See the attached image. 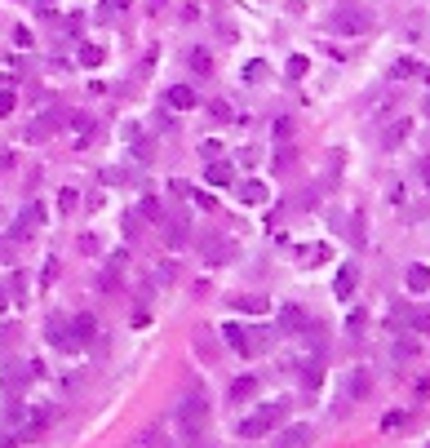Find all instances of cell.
Wrapping results in <instances>:
<instances>
[{"mask_svg": "<svg viewBox=\"0 0 430 448\" xmlns=\"http://www.w3.org/2000/svg\"><path fill=\"white\" fill-rule=\"evenodd\" d=\"M284 413H288V399H270V404H262L253 417L240 422V435H244V440H262L266 431H275V426L284 422Z\"/></svg>", "mask_w": 430, "mask_h": 448, "instance_id": "1", "label": "cell"}, {"mask_svg": "<svg viewBox=\"0 0 430 448\" xmlns=\"http://www.w3.org/2000/svg\"><path fill=\"white\" fill-rule=\"evenodd\" d=\"M204 422H209V399H204L200 390H191V395L182 399V408H177V426H182L186 440H195V435L204 431Z\"/></svg>", "mask_w": 430, "mask_h": 448, "instance_id": "2", "label": "cell"}, {"mask_svg": "<svg viewBox=\"0 0 430 448\" xmlns=\"http://www.w3.org/2000/svg\"><path fill=\"white\" fill-rule=\"evenodd\" d=\"M368 23H372V18L364 14V9H338V14L329 18V32H338V36H359V32H368Z\"/></svg>", "mask_w": 430, "mask_h": 448, "instance_id": "3", "label": "cell"}, {"mask_svg": "<svg viewBox=\"0 0 430 448\" xmlns=\"http://www.w3.org/2000/svg\"><path fill=\"white\" fill-rule=\"evenodd\" d=\"M355 284H359V266H355V262H342L338 279H333V293H338V297H351Z\"/></svg>", "mask_w": 430, "mask_h": 448, "instance_id": "4", "label": "cell"}, {"mask_svg": "<svg viewBox=\"0 0 430 448\" xmlns=\"http://www.w3.org/2000/svg\"><path fill=\"white\" fill-rule=\"evenodd\" d=\"M40 222H45V209H40V204H27L23 218H18V227H14V236H18V240H27L36 227H40Z\"/></svg>", "mask_w": 430, "mask_h": 448, "instance_id": "5", "label": "cell"}, {"mask_svg": "<svg viewBox=\"0 0 430 448\" xmlns=\"http://www.w3.org/2000/svg\"><path fill=\"white\" fill-rule=\"evenodd\" d=\"M275 448H311V426H288V431H279Z\"/></svg>", "mask_w": 430, "mask_h": 448, "instance_id": "6", "label": "cell"}, {"mask_svg": "<svg viewBox=\"0 0 430 448\" xmlns=\"http://www.w3.org/2000/svg\"><path fill=\"white\" fill-rule=\"evenodd\" d=\"M71 333H76V342L85 347V342H93V338H98V320H93L89 311H80L76 320H71Z\"/></svg>", "mask_w": 430, "mask_h": 448, "instance_id": "7", "label": "cell"}, {"mask_svg": "<svg viewBox=\"0 0 430 448\" xmlns=\"http://www.w3.org/2000/svg\"><path fill=\"white\" fill-rule=\"evenodd\" d=\"M204 178H209V186H231V178H236V169H231L227 160H213L209 169H204Z\"/></svg>", "mask_w": 430, "mask_h": 448, "instance_id": "8", "label": "cell"}, {"mask_svg": "<svg viewBox=\"0 0 430 448\" xmlns=\"http://www.w3.org/2000/svg\"><path fill=\"white\" fill-rule=\"evenodd\" d=\"M404 284H408V293H426L430 288V266H408V275H404Z\"/></svg>", "mask_w": 430, "mask_h": 448, "instance_id": "9", "label": "cell"}, {"mask_svg": "<svg viewBox=\"0 0 430 448\" xmlns=\"http://www.w3.org/2000/svg\"><path fill=\"white\" fill-rule=\"evenodd\" d=\"M320 377H324V360H302V386L315 390V386H320Z\"/></svg>", "mask_w": 430, "mask_h": 448, "instance_id": "10", "label": "cell"}, {"mask_svg": "<svg viewBox=\"0 0 430 448\" xmlns=\"http://www.w3.org/2000/svg\"><path fill=\"white\" fill-rule=\"evenodd\" d=\"M169 107H177V111L195 107V89H186V85H173V89H169Z\"/></svg>", "mask_w": 430, "mask_h": 448, "instance_id": "11", "label": "cell"}, {"mask_svg": "<svg viewBox=\"0 0 430 448\" xmlns=\"http://www.w3.org/2000/svg\"><path fill=\"white\" fill-rule=\"evenodd\" d=\"M240 200L244 204H266V186L262 182H240Z\"/></svg>", "mask_w": 430, "mask_h": 448, "instance_id": "12", "label": "cell"}, {"mask_svg": "<svg viewBox=\"0 0 430 448\" xmlns=\"http://www.w3.org/2000/svg\"><path fill=\"white\" fill-rule=\"evenodd\" d=\"M67 329H71V324H67V320H49V342H53V347H62V351H67V347H71V338H67Z\"/></svg>", "mask_w": 430, "mask_h": 448, "instance_id": "13", "label": "cell"}, {"mask_svg": "<svg viewBox=\"0 0 430 448\" xmlns=\"http://www.w3.org/2000/svg\"><path fill=\"white\" fill-rule=\"evenodd\" d=\"M249 395H257V377H236L231 382V399H249Z\"/></svg>", "mask_w": 430, "mask_h": 448, "instance_id": "14", "label": "cell"}, {"mask_svg": "<svg viewBox=\"0 0 430 448\" xmlns=\"http://www.w3.org/2000/svg\"><path fill=\"white\" fill-rule=\"evenodd\" d=\"M279 320H284L288 333H302V329H306V315L297 311V306H284V315H279Z\"/></svg>", "mask_w": 430, "mask_h": 448, "instance_id": "15", "label": "cell"}, {"mask_svg": "<svg viewBox=\"0 0 430 448\" xmlns=\"http://www.w3.org/2000/svg\"><path fill=\"white\" fill-rule=\"evenodd\" d=\"M222 333H227V342L240 351V356H249V338H244V329H240V324H227Z\"/></svg>", "mask_w": 430, "mask_h": 448, "instance_id": "16", "label": "cell"}, {"mask_svg": "<svg viewBox=\"0 0 430 448\" xmlns=\"http://www.w3.org/2000/svg\"><path fill=\"white\" fill-rule=\"evenodd\" d=\"M236 306H240V311H253V315H266L270 311L266 297H236Z\"/></svg>", "mask_w": 430, "mask_h": 448, "instance_id": "17", "label": "cell"}, {"mask_svg": "<svg viewBox=\"0 0 430 448\" xmlns=\"http://www.w3.org/2000/svg\"><path fill=\"white\" fill-rule=\"evenodd\" d=\"M53 134V116H36V125L27 129V138H49Z\"/></svg>", "mask_w": 430, "mask_h": 448, "instance_id": "18", "label": "cell"}, {"mask_svg": "<svg viewBox=\"0 0 430 448\" xmlns=\"http://www.w3.org/2000/svg\"><path fill=\"white\" fill-rule=\"evenodd\" d=\"M80 62H85V67H98V62H102V49H98V45H80Z\"/></svg>", "mask_w": 430, "mask_h": 448, "instance_id": "19", "label": "cell"}, {"mask_svg": "<svg viewBox=\"0 0 430 448\" xmlns=\"http://www.w3.org/2000/svg\"><path fill=\"white\" fill-rule=\"evenodd\" d=\"M191 67L200 71V76H209V71H213V58H209L204 49H195V53H191Z\"/></svg>", "mask_w": 430, "mask_h": 448, "instance_id": "20", "label": "cell"}, {"mask_svg": "<svg viewBox=\"0 0 430 448\" xmlns=\"http://www.w3.org/2000/svg\"><path fill=\"white\" fill-rule=\"evenodd\" d=\"M204 253H209V258H231V245H227V240H222V245H218V240H209Z\"/></svg>", "mask_w": 430, "mask_h": 448, "instance_id": "21", "label": "cell"}, {"mask_svg": "<svg viewBox=\"0 0 430 448\" xmlns=\"http://www.w3.org/2000/svg\"><path fill=\"white\" fill-rule=\"evenodd\" d=\"M76 204H80V200H76V191H62V195H58V209L67 213V218L76 213Z\"/></svg>", "mask_w": 430, "mask_h": 448, "instance_id": "22", "label": "cell"}, {"mask_svg": "<svg viewBox=\"0 0 430 448\" xmlns=\"http://www.w3.org/2000/svg\"><path fill=\"white\" fill-rule=\"evenodd\" d=\"M351 395H368V373H355L351 377Z\"/></svg>", "mask_w": 430, "mask_h": 448, "instance_id": "23", "label": "cell"}, {"mask_svg": "<svg viewBox=\"0 0 430 448\" xmlns=\"http://www.w3.org/2000/svg\"><path fill=\"white\" fill-rule=\"evenodd\" d=\"M408 422V413H386L381 417V431H395V426H404Z\"/></svg>", "mask_w": 430, "mask_h": 448, "instance_id": "24", "label": "cell"}, {"mask_svg": "<svg viewBox=\"0 0 430 448\" xmlns=\"http://www.w3.org/2000/svg\"><path fill=\"white\" fill-rule=\"evenodd\" d=\"M288 76L302 80V76H306V58H288Z\"/></svg>", "mask_w": 430, "mask_h": 448, "instance_id": "25", "label": "cell"}, {"mask_svg": "<svg viewBox=\"0 0 430 448\" xmlns=\"http://www.w3.org/2000/svg\"><path fill=\"white\" fill-rule=\"evenodd\" d=\"M14 111V89H0V116H9Z\"/></svg>", "mask_w": 430, "mask_h": 448, "instance_id": "26", "label": "cell"}, {"mask_svg": "<svg viewBox=\"0 0 430 448\" xmlns=\"http://www.w3.org/2000/svg\"><path fill=\"white\" fill-rule=\"evenodd\" d=\"M14 45H23V49H27V45H31V32H27V27H14Z\"/></svg>", "mask_w": 430, "mask_h": 448, "instance_id": "27", "label": "cell"}, {"mask_svg": "<svg viewBox=\"0 0 430 448\" xmlns=\"http://www.w3.org/2000/svg\"><path fill=\"white\" fill-rule=\"evenodd\" d=\"M244 76H249V80H257V76H266V67H262V62H249V67H244Z\"/></svg>", "mask_w": 430, "mask_h": 448, "instance_id": "28", "label": "cell"}, {"mask_svg": "<svg viewBox=\"0 0 430 448\" xmlns=\"http://www.w3.org/2000/svg\"><path fill=\"white\" fill-rule=\"evenodd\" d=\"M23 293H27V275L18 271V275H14V297H23Z\"/></svg>", "mask_w": 430, "mask_h": 448, "instance_id": "29", "label": "cell"}, {"mask_svg": "<svg viewBox=\"0 0 430 448\" xmlns=\"http://www.w3.org/2000/svg\"><path fill=\"white\" fill-rule=\"evenodd\" d=\"M0 448H14V440H9V435H5V440H0Z\"/></svg>", "mask_w": 430, "mask_h": 448, "instance_id": "30", "label": "cell"}, {"mask_svg": "<svg viewBox=\"0 0 430 448\" xmlns=\"http://www.w3.org/2000/svg\"><path fill=\"white\" fill-rule=\"evenodd\" d=\"M0 311H5V293H0Z\"/></svg>", "mask_w": 430, "mask_h": 448, "instance_id": "31", "label": "cell"}, {"mask_svg": "<svg viewBox=\"0 0 430 448\" xmlns=\"http://www.w3.org/2000/svg\"><path fill=\"white\" fill-rule=\"evenodd\" d=\"M40 5H49V0H40Z\"/></svg>", "mask_w": 430, "mask_h": 448, "instance_id": "32", "label": "cell"}, {"mask_svg": "<svg viewBox=\"0 0 430 448\" xmlns=\"http://www.w3.org/2000/svg\"><path fill=\"white\" fill-rule=\"evenodd\" d=\"M0 85H5V80H0Z\"/></svg>", "mask_w": 430, "mask_h": 448, "instance_id": "33", "label": "cell"}]
</instances>
